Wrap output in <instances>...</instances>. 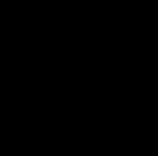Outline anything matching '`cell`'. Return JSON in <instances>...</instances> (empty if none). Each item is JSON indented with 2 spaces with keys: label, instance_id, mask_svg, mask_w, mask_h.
Returning <instances> with one entry per match:
<instances>
[]
</instances>
